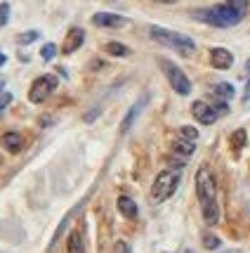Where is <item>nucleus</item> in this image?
Returning a JSON list of instances; mask_svg holds the SVG:
<instances>
[{
  "mask_svg": "<svg viewBox=\"0 0 250 253\" xmlns=\"http://www.w3.org/2000/svg\"><path fill=\"white\" fill-rule=\"evenodd\" d=\"M149 33H151V38L156 43H161L165 47L175 50V52H179L182 57H191L196 52L194 38H189L184 33L170 31V29H163V26H149Z\"/></svg>",
  "mask_w": 250,
  "mask_h": 253,
  "instance_id": "obj_1",
  "label": "nucleus"
},
{
  "mask_svg": "<svg viewBox=\"0 0 250 253\" xmlns=\"http://www.w3.org/2000/svg\"><path fill=\"white\" fill-rule=\"evenodd\" d=\"M194 19L210 26H219V29H227V26H236L243 19V14L239 10H234L231 5H215V7H206V10H196Z\"/></svg>",
  "mask_w": 250,
  "mask_h": 253,
  "instance_id": "obj_2",
  "label": "nucleus"
},
{
  "mask_svg": "<svg viewBox=\"0 0 250 253\" xmlns=\"http://www.w3.org/2000/svg\"><path fill=\"white\" fill-rule=\"evenodd\" d=\"M215 194H217V180H215V173H213L210 166L203 164L198 170H196V197H198L201 206H203V204L215 201Z\"/></svg>",
  "mask_w": 250,
  "mask_h": 253,
  "instance_id": "obj_3",
  "label": "nucleus"
},
{
  "mask_svg": "<svg viewBox=\"0 0 250 253\" xmlns=\"http://www.w3.org/2000/svg\"><path fill=\"white\" fill-rule=\"evenodd\" d=\"M179 185V170H161L151 187V199L156 204H163L165 199H170L175 194V189Z\"/></svg>",
  "mask_w": 250,
  "mask_h": 253,
  "instance_id": "obj_4",
  "label": "nucleus"
},
{
  "mask_svg": "<svg viewBox=\"0 0 250 253\" xmlns=\"http://www.w3.org/2000/svg\"><path fill=\"white\" fill-rule=\"evenodd\" d=\"M158 66H161L163 76L168 78V83L173 85V90L177 95H189V92H191V81L184 76V71L175 64V62H170V59H158Z\"/></svg>",
  "mask_w": 250,
  "mask_h": 253,
  "instance_id": "obj_5",
  "label": "nucleus"
},
{
  "mask_svg": "<svg viewBox=\"0 0 250 253\" xmlns=\"http://www.w3.org/2000/svg\"><path fill=\"white\" fill-rule=\"evenodd\" d=\"M55 90H57V76L43 74V76H38L31 83V88H29V99H31L33 104H40V102H45Z\"/></svg>",
  "mask_w": 250,
  "mask_h": 253,
  "instance_id": "obj_6",
  "label": "nucleus"
},
{
  "mask_svg": "<svg viewBox=\"0 0 250 253\" xmlns=\"http://www.w3.org/2000/svg\"><path fill=\"white\" fill-rule=\"evenodd\" d=\"M191 114H194L196 121H201L203 126H210V123L217 121L219 114H227V104L222 102L219 107H210L203 99H196L194 104H191Z\"/></svg>",
  "mask_w": 250,
  "mask_h": 253,
  "instance_id": "obj_7",
  "label": "nucleus"
},
{
  "mask_svg": "<svg viewBox=\"0 0 250 253\" xmlns=\"http://www.w3.org/2000/svg\"><path fill=\"white\" fill-rule=\"evenodd\" d=\"M92 24L95 26H104V29H118V26H125L128 19L120 17V14H113V12H97L92 17Z\"/></svg>",
  "mask_w": 250,
  "mask_h": 253,
  "instance_id": "obj_8",
  "label": "nucleus"
},
{
  "mask_svg": "<svg viewBox=\"0 0 250 253\" xmlns=\"http://www.w3.org/2000/svg\"><path fill=\"white\" fill-rule=\"evenodd\" d=\"M83 43H85V31L78 29V26H73L71 31L66 33V41H64V45H62V52H64V55H73Z\"/></svg>",
  "mask_w": 250,
  "mask_h": 253,
  "instance_id": "obj_9",
  "label": "nucleus"
},
{
  "mask_svg": "<svg viewBox=\"0 0 250 253\" xmlns=\"http://www.w3.org/2000/svg\"><path fill=\"white\" fill-rule=\"evenodd\" d=\"M210 62L215 69H229L234 64V55L229 52L227 47H213L210 50Z\"/></svg>",
  "mask_w": 250,
  "mask_h": 253,
  "instance_id": "obj_10",
  "label": "nucleus"
},
{
  "mask_svg": "<svg viewBox=\"0 0 250 253\" xmlns=\"http://www.w3.org/2000/svg\"><path fill=\"white\" fill-rule=\"evenodd\" d=\"M146 102H149V97L144 95V97H142L140 102H137V104H132V107H130L128 116H125V119H123V123H120V132H123V135H125V132H128V130L132 128V123H135V119L140 116V111L144 109V104H146Z\"/></svg>",
  "mask_w": 250,
  "mask_h": 253,
  "instance_id": "obj_11",
  "label": "nucleus"
},
{
  "mask_svg": "<svg viewBox=\"0 0 250 253\" xmlns=\"http://www.w3.org/2000/svg\"><path fill=\"white\" fill-rule=\"evenodd\" d=\"M0 144L7 149V152H12V154H17V152H22V147H24V137L19 135V132H5L2 137H0Z\"/></svg>",
  "mask_w": 250,
  "mask_h": 253,
  "instance_id": "obj_12",
  "label": "nucleus"
},
{
  "mask_svg": "<svg viewBox=\"0 0 250 253\" xmlns=\"http://www.w3.org/2000/svg\"><path fill=\"white\" fill-rule=\"evenodd\" d=\"M118 211L128 220H135V218H137V204H135L130 197H118Z\"/></svg>",
  "mask_w": 250,
  "mask_h": 253,
  "instance_id": "obj_13",
  "label": "nucleus"
},
{
  "mask_svg": "<svg viewBox=\"0 0 250 253\" xmlns=\"http://www.w3.org/2000/svg\"><path fill=\"white\" fill-rule=\"evenodd\" d=\"M203 220L208 225H217L219 222V209H217V201H210V204H203Z\"/></svg>",
  "mask_w": 250,
  "mask_h": 253,
  "instance_id": "obj_14",
  "label": "nucleus"
},
{
  "mask_svg": "<svg viewBox=\"0 0 250 253\" xmlns=\"http://www.w3.org/2000/svg\"><path fill=\"white\" fill-rule=\"evenodd\" d=\"M80 209H83V204H78V206H76V209H73V211H71V213H66V215H64V220L59 222V227H57V232H55V234H52V242H50V249H55V244L59 242V237H62V232L66 230V225L71 222V218H73V215H76V213H78V211H80Z\"/></svg>",
  "mask_w": 250,
  "mask_h": 253,
  "instance_id": "obj_15",
  "label": "nucleus"
},
{
  "mask_svg": "<svg viewBox=\"0 0 250 253\" xmlns=\"http://www.w3.org/2000/svg\"><path fill=\"white\" fill-rule=\"evenodd\" d=\"M69 253H85V244H83V234L78 230H73L69 234Z\"/></svg>",
  "mask_w": 250,
  "mask_h": 253,
  "instance_id": "obj_16",
  "label": "nucleus"
},
{
  "mask_svg": "<svg viewBox=\"0 0 250 253\" xmlns=\"http://www.w3.org/2000/svg\"><path fill=\"white\" fill-rule=\"evenodd\" d=\"M104 50H107L111 57H128L130 55V47H128V45H123V43H116V41L107 43L104 45Z\"/></svg>",
  "mask_w": 250,
  "mask_h": 253,
  "instance_id": "obj_17",
  "label": "nucleus"
},
{
  "mask_svg": "<svg viewBox=\"0 0 250 253\" xmlns=\"http://www.w3.org/2000/svg\"><path fill=\"white\" fill-rule=\"evenodd\" d=\"M215 95H219L222 99H231L236 95V90H234L231 83H217V85H215Z\"/></svg>",
  "mask_w": 250,
  "mask_h": 253,
  "instance_id": "obj_18",
  "label": "nucleus"
},
{
  "mask_svg": "<svg viewBox=\"0 0 250 253\" xmlns=\"http://www.w3.org/2000/svg\"><path fill=\"white\" fill-rule=\"evenodd\" d=\"M246 140H248L246 130H243V128H239V130L231 135V147H234V149H241V147H246Z\"/></svg>",
  "mask_w": 250,
  "mask_h": 253,
  "instance_id": "obj_19",
  "label": "nucleus"
},
{
  "mask_svg": "<svg viewBox=\"0 0 250 253\" xmlns=\"http://www.w3.org/2000/svg\"><path fill=\"white\" fill-rule=\"evenodd\" d=\"M175 149H177L179 154H191L196 147H194L191 140H184V137H182V140H177V142H175Z\"/></svg>",
  "mask_w": 250,
  "mask_h": 253,
  "instance_id": "obj_20",
  "label": "nucleus"
},
{
  "mask_svg": "<svg viewBox=\"0 0 250 253\" xmlns=\"http://www.w3.org/2000/svg\"><path fill=\"white\" fill-rule=\"evenodd\" d=\"M57 55V45L55 43H45L43 50H40V57H43L45 62H50V59H55Z\"/></svg>",
  "mask_w": 250,
  "mask_h": 253,
  "instance_id": "obj_21",
  "label": "nucleus"
},
{
  "mask_svg": "<svg viewBox=\"0 0 250 253\" xmlns=\"http://www.w3.org/2000/svg\"><path fill=\"white\" fill-rule=\"evenodd\" d=\"M179 135H182L184 140H191V142H196V140H198V130H196V128H191V126H182V128H179Z\"/></svg>",
  "mask_w": 250,
  "mask_h": 253,
  "instance_id": "obj_22",
  "label": "nucleus"
},
{
  "mask_svg": "<svg viewBox=\"0 0 250 253\" xmlns=\"http://www.w3.org/2000/svg\"><path fill=\"white\" fill-rule=\"evenodd\" d=\"M219 237H215V234H203V246H206V249H210V251H213V249H219Z\"/></svg>",
  "mask_w": 250,
  "mask_h": 253,
  "instance_id": "obj_23",
  "label": "nucleus"
},
{
  "mask_svg": "<svg viewBox=\"0 0 250 253\" xmlns=\"http://www.w3.org/2000/svg\"><path fill=\"white\" fill-rule=\"evenodd\" d=\"M38 36H40L38 31H26V33H22L17 41H19V45H29V43H33V41H38Z\"/></svg>",
  "mask_w": 250,
  "mask_h": 253,
  "instance_id": "obj_24",
  "label": "nucleus"
},
{
  "mask_svg": "<svg viewBox=\"0 0 250 253\" xmlns=\"http://www.w3.org/2000/svg\"><path fill=\"white\" fill-rule=\"evenodd\" d=\"M227 5H231L234 10H239L241 14H246V10H248L250 0H227Z\"/></svg>",
  "mask_w": 250,
  "mask_h": 253,
  "instance_id": "obj_25",
  "label": "nucleus"
},
{
  "mask_svg": "<svg viewBox=\"0 0 250 253\" xmlns=\"http://www.w3.org/2000/svg\"><path fill=\"white\" fill-rule=\"evenodd\" d=\"M10 22V5L7 2H0V26Z\"/></svg>",
  "mask_w": 250,
  "mask_h": 253,
  "instance_id": "obj_26",
  "label": "nucleus"
},
{
  "mask_svg": "<svg viewBox=\"0 0 250 253\" xmlns=\"http://www.w3.org/2000/svg\"><path fill=\"white\" fill-rule=\"evenodd\" d=\"M113 251H116V253H132V251H130V246H128V242H123V239H118V242H116Z\"/></svg>",
  "mask_w": 250,
  "mask_h": 253,
  "instance_id": "obj_27",
  "label": "nucleus"
},
{
  "mask_svg": "<svg viewBox=\"0 0 250 253\" xmlns=\"http://www.w3.org/2000/svg\"><path fill=\"white\" fill-rule=\"evenodd\" d=\"M10 102H12V95H10V92H0V111L5 109Z\"/></svg>",
  "mask_w": 250,
  "mask_h": 253,
  "instance_id": "obj_28",
  "label": "nucleus"
},
{
  "mask_svg": "<svg viewBox=\"0 0 250 253\" xmlns=\"http://www.w3.org/2000/svg\"><path fill=\"white\" fill-rule=\"evenodd\" d=\"M250 99V81L246 83V95H243V102H248Z\"/></svg>",
  "mask_w": 250,
  "mask_h": 253,
  "instance_id": "obj_29",
  "label": "nucleus"
},
{
  "mask_svg": "<svg viewBox=\"0 0 250 253\" xmlns=\"http://www.w3.org/2000/svg\"><path fill=\"white\" fill-rule=\"evenodd\" d=\"M5 62H7V57H5V52H2V50H0V66L5 64Z\"/></svg>",
  "mask_w": 250,
  "mask_h": 253,
  "instance_id": "obj_30",
  "label": "nucleus"
},
{
  "mask_svg": "<svg viewBox=\"0 0 250 253\" xmlns=\"http://www.w3.org/2000/svg\"><path fill=\"white\" fill-rule=\"evenodd\" d=\"M153 2H163V5H170V2H175V0H153Z\"/></svg>",
  "mask_w": 250,
  "mask_h": 253,
  "instance_id": "obj_31",
  "label": "nucleus"
},
{
  "mask_svg": "<svg viewBox=\"0 0 250 253\" xmlns=\"http://www.w3.org/2000/svg\"><path fill=\"white\" fill-rule=\"evenodd\" d=\"M224 253H246V251H239V249H234V251H224Z\"/></svg>",
  "mask_w": 250,
  "mask_h": 253,
  "instance_id": "obj_32",
  "label": "nucleus"
},
{
  "mask_svg": "<svg viewBox=\"0 0 250 253\" xmlns=\"http://www.w3.org/2000/svg\"><path fill=\"white\" fill-rule=\"evenodd\" d=\"M246 71H250V59H248V62H246Z\"/></svg>",
  "mask_w": 250,
  "mask_h": 253,
  "instance_id": "obj_33",
  "label": "nucleus"
},
{
  "mask_svg": "<svg viewBox=\"0 0 250 253\" xmlns=\"http://www.w3.org/2000/svg\"><path fill=\"white\" fill-rule=\"evenodd\" d=\"M186 253H194V251H186Z\"/></svg>",
  "mask_w": 250,
  "mask_h": 253,
  "instance_id": "obj_34",
  "label": "nucleus"
}]
</instances>
